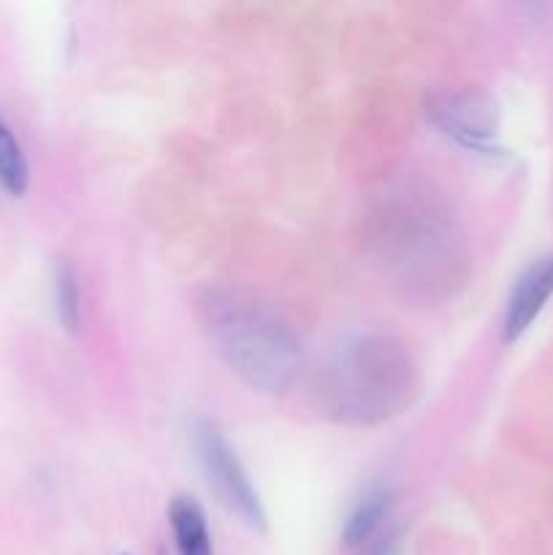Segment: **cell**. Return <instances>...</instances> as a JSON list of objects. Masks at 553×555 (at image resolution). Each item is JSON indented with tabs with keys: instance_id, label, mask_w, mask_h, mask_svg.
I'll list each match as a JSON object with an SVG mask.
<instances>
[{
	"instance_id": "4",
	"label": "cell",
	"mask_w": 553,
	"mask_h": 555,
	"mask_svg": "<svg viewBox=\"0 0 553 555\" xmlns=\"http://www.w3.org/2000/svg\"><path fill=\"white\" fill-rule=\"evenodd\" d=\"M426 117L439 133L480 155H499V114L486 92H437L426 101Z\"/></svg>"
},
{
	"instance_id": "10",
	"label": "cell",
	"mask_w": 553,
	"mask_h": 555,
	"mask_svg": "<svg viewBox=\"0 0 553 555\" xmlns=\"http://www.w3.org/2000/svg\"><path fill=\"white\" fill-rule=\"evenodd\" d=\"M366 555H399V537L396 534H383L377 537V542H372Z\"/></svg>"
},
{
	"instance_id": "1",
	"label": "cell",
	"mask_w": 553,
	"mask_h": 555,
	"mask_svg": "<svg viewBox=\"0 0 553 555\" xmlns=\"http://www.w3.org/2000/svg\"><path fill=\"white\" fill-rule=\"evenodd\" d=\"M421 393V366L404 341L366 334L347 341L320 369L314 404L325 417L374 426L401 415Z\"/></svg>"
},
{
	"instance_id": "5",
	"label": "cell",
	"mask_w": 553,
	"mask_h": 555,
	"mask_svg": "<svg viewBox=\"0 0 553 555\" xmlns=\"http://www.w3.org/2000/svg\"><path fill=\"white\" fill-rule=\"evenodd\" d=\"M553 296V253L540 255L531 260L524 269V274L515 280L513 291H510L507 307H504L502 320V339L515 341L529 331L537 314L542 312Z\"/></svg>"
},
{
	"instance_id": "2",
	"label": "cell",
	"mask_w": 553,
	"mask_h": 555,
	"mask_svg": "<svg viewBox=\"0 0 553 555\" xmlns=\"http://www.w3.org/2000/svg\"><path fill=\"white\" fill-rule=\"evenodd\" d=\"M217 356L260 393L285 390L301 369V341L280 312L228 287H206L195 301Z\"/></svg>"
},
{
	"instance_id": "3",
	"label": "cell",
	"mask_w": 553,
	"mask_h": 555,
	"mask_svg": "<svg viewBox=\"0 0 553 555\" xmlns=\"http://www.w3.org/2000/svg\"><path fill=\"white\" fill-rule=\"evenodd\" d=\"M190 439H193V448L198 453V464L204 469L206 482L215 491V496L220 499V504H226V509H231L249 529L263 531V502H260L247 469L242 466L236 450L231 448L220 426L209 417H195L193 426H190Z\"/></svg>"
},
{
	"instance_id": "11",
	"label": "cell",
	"mask_w": 553,
	"mask_h": 555,
	"mask_svg": "<svg viewBox=\"0 0 553 555\" xmlns=\"http://www.w3.org/2000/svg\"><path fill=\"white\" fill-rule=\"evenodd\" d=\"M157 555H168V553H166V551H160V553H157Z\"/></svg>"
},
{
	"instance_id": "9",
	"label": "cell",
	"mask_w": 553,
	"mask_h": 555,
	"mask_svg": "<svg viewBox=\"0 0 553 555\" xmlns=\"http://www.w3.org/2000/svg\"><path fill=\"white\" fill-rule=\"evenodd\" d=\"M54 309L68 334H76L81 325V293H79V276L68 260H57L54 263Z\"/></svg>"
},
{
	"instance_id": "7",
	"label": "cell",
	"mask_w": 553,
	"mask_h": 555,
	"mask_svg": "<svg viewBox=\"0 0 553 555\" xmlns=\"http://www.w3.org/2000/svg\"><path fill=\"white\" fill-rule=\"evenodd\" d=\"M168 520H171L179 555H215L211 553L206 515L193 496H188V493L173 496L171 507H168Z\"/></svg>"
},
{
	"instance_id": "8",
	"label": "cell",
	"mask_w": 553,
	"mask_h": 555,
	"mask_svg": "<svg viewBox=\"0 0 553 555\" xmlns=\"http://www.w3.org/2000/svg\"><path fill=\"white\" fill-rule=\"evenodd\" d=\"M0 188L20 198L30 188V166L9 119L0 114Z\"/></svg>"
},
{
	"instance_id": "6",
	"label": "cell",
	"mask_w": 553,
	"mask_h": 555,
	"mask_svg": "<svg viewBox=\"0 0 553 555\" xmlns=\"http://www.w3.org/2000/svg\"><path fill=\"white\" fill-rule=\"evenodd\" d=\"M390 507H394V491H390L388 486L369 488V491L358 499L356 507L350 509V515H347L345 529H342V545H366V542L377 534L380 526L385 524Z\"/></svg>"
}]
</instances>
